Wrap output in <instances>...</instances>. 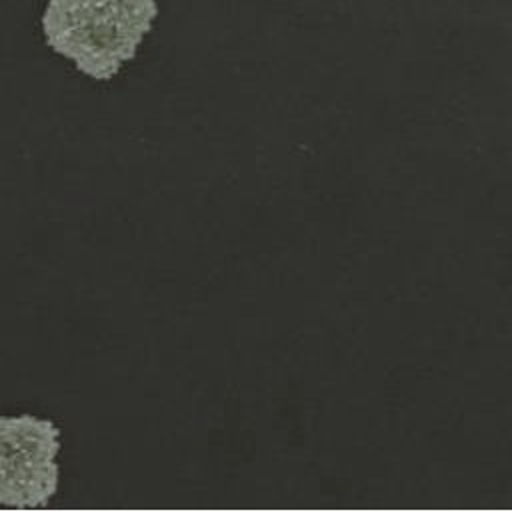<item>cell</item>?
<instances>
[{"label":"cell","mask_w":512,"mask_h":512,"mask_svg":"<svg viewBox=\"0 0 512 512\" xmlns=\"http://www.w3.org/2000/svg\"><path fill=\"white\" fill-rule=\"evenodd\" d=\"M60 428L50 418H0V502L4 508L46 506L58 492Z\"/></svg>","instance_id":"obj_2"},{"label":"cell","mask_w":512,"mask_h":512,"mask_svg":"<svg viewBox=\"0 0 512 512\" xmlns=\"http://www.w3.org/2000/svg\"><path fill=\"white\" fill-rule=\"evenodd\" d=\"M158 14L154 0H50L40 26L46 44L94 80L130 62Z\"/></svg>","instance_id":"obj_1"}]
</instances>
